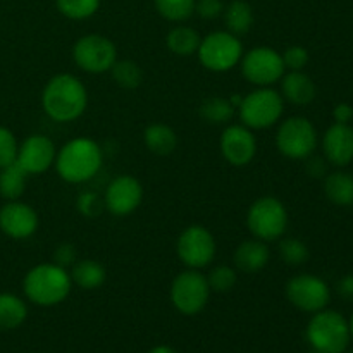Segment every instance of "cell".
I'll list each match as a JSON object with an SVG mask.
<instances>
[{
    "label": "cell",
    "mask_w": 353,
    "mask_h": 353,
    "mask_svg": "<svg viewBox=\"0 0 353 353\" xmlns=\"http://www.w3.org/2000/svg\"><path fill=\"white\" fill-rule=\"evenodd\" d=\"M69 274H71V281L83 290L100 288L107 279L105 268L93 259L76 261Z\"/></svg>",
    "instance_id": "cell-21"
},
{
    "label": "cell",
    "mask_w": 353,
    "mask_h": 353,
    "mask_svg": "<svg viewBox=\"0 0 353 353\" xmlns=\"http://www.w3.org/2000/svg\"><path fill=\"white\" fill-rule=\"evenodd\" d=\"M348 326H350V336H352V340H353V316H352L350 323H348Z\"/></svg>",
    "instance_id": "cell-43"
},
{
    "label": "cell",
    "mask_w": 353,
    "mask_h": 353,
    "mask_svg": "<svg viewBox=\"0 0 353 353\" xmlns=\"http://www.w3.org/2000/svg\"><path fill=\"white\" fill-rule=\"evenodd\" d=\"M17 148H19V145H17L12 131L0 126V169L16 162Z\"/></svg>",
    "instance_id": "cell-34"
},
{
    "label": "cell",
    "mask_w": 353,
    "mask_h": 353,
    "mask_svg": "<svg viewBox=\"0 0 353 353\" xmlns=\"http://www.w3.org/2000/svg\"><path fill=\"white\" fill-rule=\"evenodd\" d=\"M333 117H334V121H336V123L348 124L353 119V107L347 102L338 103V105L334 107V110H333Z\"/></svg>",
    "instance_id": "cell-39"
},
{
    "label": "cell",
    "mask_w": 353,
    "mask_h": 353,
    "mask_svg": "<svg viewBox=\"0 0 353 353\" xmlns=\"http://www.w3.org/2000/svg\"><path fill=\"white\" fill-rule=\"evenodd\" d=\"M285 293L293 307L310 314L326 309L331 300V290L326 281L312 274L293 276L286 283Z\"/></svg>",
    "instance_id": "cell-13"
},
{
    "label": "cell",
    "mask_w": 353,
    "mask_h": 353,
    "mask_svg": "<svg viewBox=\"0 0 353 353\" xmlns=\"http://www.w3.org/2000/svg\"><path fill=\"white\" fill-rule=\"evenodd\" d=\"M102 209L99 196L92 192H85L78 196V210L86 217H95Z\"/></svg>",
    "instance_id": "cell-38"
},
{
    "label": "cell",
    "mask_w": 353,
    "mask_h": 353,
    "mask_svg": "<svg viewBox=\"0 0 353 353\" xmlns=\"http://www.w3.org/2000/svg\"><path fill=\"white\" fill-rule=\"evenodd\" d=\"M307 340L314 350L324 353H345L350 345L348 321L336 310H319L307 326Z\"/></svg>",
    "instance_id": "cell-4"
},
{
    "label": "cell",
    "mask_w": 353,
    "mask_h": 353,
    "mask_svg": "<svg viewBox=\"0 0 353 353\" xmlns=\"http://www.w3.org/2000/svg\"><path fill=\"white\" fill-rule=\"evenodd\" d=\"M309 353H324V352H319V350H314V348H312V352H309Z\"/></svg>",
    "instance_id": "cell-44"
},
{
    "label": "cell",
    "mask_w": 353,
    "mask_h": 353,
    "mask_svg": "<svg viewBox=\"0 0 353 353\" xmlns=\"http://www.w3.org/2000/svg\"><path fill=\"white\" fill-rule=\"evenodd\" d=\"M243 45L236 34L230 31H212L202 38L196 50L200 64L212 72H226L240 64Z\"/></svg>",
    "instance_id": "cell-6"
},
{
    "label": "cell",
    "mask_w": 353,
    "mask_h": 353,
    "mask_svg": "<svg viewBox=\"0 0 353 353\" xmlns=\"http://www.w3.org/2000/svg\"><path fill=\"white\" fill-rule=\"evenodd\" d=\"M281 95L295 105H307L316 99V85L303 71H290L281 78Z\"/></svg>",
    "instance_id": "cell-20"
},
{
    "label": "cell",
    "mask_w": 353,
    "mask_h": 353,
    "mask_svg": "<svg viewBox=\"0 0 353 353\" xmlns=\"http://www.w3.org/2000/svg\"><path fill=\"white\" fill-rule=\"evenodd\" d=\"M41 105L52 121L71 123L86 110L88 92L74 74L62 72L48 79L41 93Z\"/></svg>",
    "instance_id": "cell-1"
},
{
    "label": "cell",
    "mask_w": 353,
    "mask_h": 353,
    "mask_svg": "<svg viewBox=\"0 0 353 353\" xmlns=\"http://www.w3.org/2000/svg\"><path fill=\"white\" fill-rule=\"evenodd\" d=\"M224 24H226V31L230 33L240 34L248 33L254 26V9L245 0H233L224 7Z\"/></svg>",
    "instance_id": "cell-24"
},
{
    "label": "cell",
    "mask_w": 353,
    "mask_h": 353,
    "mask_svg": "<svg viewBox=\"0 0 353 353\" xmlns=\"http://www.w3.org/2000/svg\"><path fill=\"white\" fill-rule=\"evenodd\" d=\"M269 259H271L269 247L265 245V241L257 240V238L240 243L234 252V265L247 274H255V272L262 271L268 265Z\"/></svg>",
    "instance_id": "cell-19"
},
{
    "label": "cell",
    "mask_w": 353,
    "mask_h": 353,
    "mask_svg": "<svg viewBox=\"0 0 353 353\" xmlns=\"http://www.w3.org/2000/svg\"><path fill=\"white\" fill-rule=\"evenodd\" d=\"M216 240L207 228L188 226L181 231L176 243V252L188 269H203L216 257Z\"/></svg>",
    "instance_id": "cell-12"
},
{
    "label": "cell",
    "mask_w": 353,
    "mask_h": 353,
    "mask_svg": "<svg viewBox=\"0 0 353 353\" xmlns=\"http://www.w3.org/2000/svg\"><path fill=\"white\" fill-rule=\"evenodd\" d=\"M112 79L121 86V88L133 90L138 88L143 81V71L134 61H116L110 68Z\"/></svg>",
    "instance_id": "cell-30"
},
{
    "label": "cell",
    "mask_w": 353,
    "mask_h": 353,
    "mask_svg": "<svg viewBox=\"0 0 353 353\" xmlns=\"http://www.w3.org/2000/svg\"><path fill=\"white\" fill-rule=\"evenodd\" d=\"M143 200V186L134 176L121 174L109 183L105 190V203L107 210L117 217L130 216L131 212L140 207Z\"/></svg>",
    "instance_id": "cell-14"
},
{
    "label": "cell",
    "mask_w": 353,
    "mask_h": 353,
    "mask_svg": "<svg viewBox=\"0 0 353 353\" xmlns=\"http://www.w3.org/2000/svg\"><path fill=\"white\" fill-rule=\"evenodd\" d=\"M26 303L12 293H0V330H16L26 321Z\"/></svg>",
    "instance_id": "cell-26"
},
{
    "label": "cell",
    "mask_w": 353,
    "mask_h": 353,
    "mask_svg": "<svg viewBox=\"0 0 353 353\" xmlns=\"http://www.w3.org/2000/svg\"><path fill=\"white\" fill-rule=\"evenodd\" d=\"M143 143L152 154L169 155L174 152L176 145H178V137H176V131L171 126L155 123L145 128Z\"/></svg>",
    "instance_id": "cell-22"
},
{
    "label": "cell",
    "mask_w": 353,
    "mask_h": 353,
    "mask_svg": "<svg viewBox=\"0 0 353 353\" xmlns=\"http://www.w3.org/2000/svg\"><path fill=\"white\" fill-rule=\"evenodd\" d=\"M71 288L72 281L68 269L54 262L34 265L28 271L23 281L26 299L40 307L59 305L68 299Z\"/></svg>",
    "instance_id": "cell-3"
},
{
    "label": "cell",
    "mask_w": 353,
    "mask_h": 353,
    "mask_svg": "<svg viewBox=\"0 0 353 353\" xmlns=\"http://www.w3.org/2000/svg\"><path fill=\"white\" fill-rule=\"evenodd\" d=\"M307 171H309V174L312 178H324L326 176V162L321 157L309 159V162H307Z\"/></svg>",
    "instance_id": "cell-41"
},
{
    "label": "cell",
    "mask_w": 353,
    "mask_h": 353,
    "mask_svg": "<svg viewBox=\"0 0 353 353\" xmlns=\"http://www.w3.org/2000/svg\"><path fill=\"white\" fill-rule=\"evenodd\" d=\"M350 353H353V352H350Z\"/></svg>",
    "instance_id": "cell-45"
},
{
    "label": "cell",
    "mask_w": 353,
    "mask_h": 353,
    "mask_svg": "<svg viewBox=\"0 0 353 353\" xmlns=\"http://www.w3.org/2000/svg\"><path fill=\"white\" fill-rule=\"evenodd\" d=\"M324 193L327 200L338 207L353 205V176L348 172H331L324 179Z\"/></svg>",
    "instance_id": "cell-23"
},
{
    "label": "cell",
    "mask_w": 353,
    "mask_h": 353,
    "mask_svg": "<svg viewBox=\"0 0 353 353\" xmlns=\"http://www.w3.org/2000/svg\"><path fill=\"white\" fill-rule=\"evenodd\" d=\"M285 112V99L279 92L262 86L248 95H243L238 116L243 126L250 130H268L281 119Z\"/></svg>",
    "instance_id": "cell-5"
},
{
    "label": "cell",
    "mask_w": 353,
    "mask_h": 353,
    "mask_svg": "<svg viewBox=\"0 0 353 353\" xmlns=\"http://www.w3.org/2000/svg\"><path fill=\"white\" fill-rule=\"evenodd\" d=\"M240 65L245 79H248L252 85H257L259 88L281 81L286 72L281 54L271 47L252 48L243 54Z\"/></svg>",
    "instance_id": "cell-11"
},
{
    "label": "cell",
    "mask_w": 353,
    "mask_h": 353,
    "mask_svg": "<svg viewBox=\"0 0 353 353\" xmlns=\"http://www.w3.org/2000/svg\"><path fill=\"white\" fill-rule=\"evenodd\" d=\"M283 64L290 71H303L307 64H309V52L305 47H300V45H292V47L286 48L281 54Z\"/></svg>",
    "instance_id": "cell-35"
},
{
    "label": "cell",
    "mask_w": 353,
    "mask_h": 353,
    "mask_svg": "<svg viewBox=\"0 0 353 353\" xmlns=\"http://www.w3.org/2000/svg\"><path fill=\"white\" fill-rule=\"evenodd\" d=\"M247 226L257 240L265 243L278 240L288 226L286 207L276 196H261L248 209Z\"/></svg>",
    "instance_id": "cell-7"
},
{
    "label": "cell",
    "mask_w": 353,
    "mask_h": 353,
    "mask_svg": "<svg viewBox=\"0 0 353 353\" xmlns=\"http://www.w3.org/2000/svg\"><path fill=\"white\" fill-rule=\"evenodd\" d=\"M0 230L14 240H26L38 230V214L28 203L9 200L0 209Z\"/></svg>",
    "instance_id": "cell-17"
},
{
    "label": "cell",
    "mask_w": 353,
    "mask_h": 353,
    "mask_svg": "<svg viewBox=\"0 0 353 353\" xmlns=\"http://www.w3.org/2000/svg\"><path fill=\"white\" fill-rule=\"evenodd\" d=\"M200 117L209 124H226L234 114V107L231 105L230 99L223 97H209L202 102L199 109Z\"/></svg>",
    "instance_id": "cell-28"
},
{
    "label": "cell",
    "mask_w": 353,
    "mask_h": 353,
    "mask_svg": "<svg viewBox=\"0 0 353 353\" xmlns=\"http://www.w3.org/2000/svg\"><path fill=\"white\" fill-rule=\"evenodd\" d=\"M103 162L102 148L92 138H74L69 140L55 155V171L71 185H81L90 181L100 171Z\"/></svg>",
    "instance_id": "cell-2"
},
{
    "label": "cell",
    "mask_w": 353,
    "mask_h": 353,
    "mask_svg": "<svg viewBox=\"0 0 353 353\" xmlns=\"http://www.w3.org/2000/svg\"><path fill=\"white\" fill-rule=\"evenodd\" d=\"M155 9L164 19L183 23L195 14V0H154Z\"/></svg>",
    "instance_id": "cell-29"
},
{
    "label": "cell",
    "mask_w": 353,
    "mask_h": 353,
    "mask_svg": "<svg viewBox=\"0 0 353 353\" xmlns=\"http://www.w3.org/2000/svg\"><path fill=\"white\" fill-rule=\"evenodd\" d=\"M276 147L281 155L293 161L309 159L317 147L316 128L307 117H288L276 131Z\"/></svg>",
    "instance_id": "cell-8"
},
{
    "label": "cell",
    "mask_w": 353,
    "mask_h": 353,
    "mask_svg": "<svg viewBox=\"0 0 353 353\" xmlns=\"http://www.w3.org/2000/svg\"><path fill=\"white\" fill-rule=\"evenodd\" d=\"M59 12L72 21H83L97 14L100 0H55Z\"/></svg>",
    "instance_id": "cell-31"
},
{
    "label": "cell",
    "mask_w": 353,
    "mask_h": 353,
    "mask_svg": "<svg viewBox=\"0 0 353 353\" xmlns=\"http://www.w3.org/2000/svg\"><path fill=\"white\" fill-rule=\"evenodd\" d=\"M236 272L230 265H217L207 276V283L210 286V292L226 293L234 288L236 285Z\"/></svg>",
    "instance_id": "cell-33"
},
{
    "label": "cell",
    "mask_w": 353,
    "mask_h": 353,
    "mask_svg": "<svg viewBox=\"0 0 353 353\" xmlns=\"http://www.w3.org/2000/svg\"><path fill=\"white\" fill-rule=\"evenodd\" d=\"M72 59L81 71L90 74H102L110 71L117 61L116 45L103 34H85L72 47Z\"/></svg>",
    "instance_id": "cell-10"
},
{
    "label": "cell",
    "mask_w": 353,
    "mask_h": 353,
    "mask_svg": "<svg viewBox=\"0 0 353 353\" xmlns=\"http://www.w3.org/2000/svg\"><path fill=\"white\" fill-rule=\"evenodd\" d=\"M55 150L54 141L43 134H31L17 148L16 162L28 174H41L54 165Z\"/></svg>",
    "instance_id": "cell-16"
},
{
    "label": "cell",
    "mask_w": 353,
    "mask_h": 353,
    "mask_svg": "<svg viewBox=\"0 0 353 353\" xmlns=\"http://www.w3.org/2000/svg\"><path fill=\"white\" fill-rule=\"evenodd\" d=\"M150 353H176V350H172V348L168 347V345H159V347L152 348Z\"/></svg>",
    "instance_id": "cell-42"
},
{
    "label": "cell",
    "mask_w": 353,
    "mask_h": 353,
    "mask_svg": "<svg viewBox=\"0 0 353 353\" xmlns=\"http://www.w3.org/2000/svg\"><path fill=\"white\" fill-rule=\"evenodd\" d=\"M338 295L343 300H348V302H353V274H347L338 281L336 285Z\"/></svg>",
    "instance_id": "cell-40"
},
{
    "label": "cell",
    "mask_w": 353,
    "mask_h": 353,
    "mask_svg": "<svg viewBox=\"0 0 353 353\" xmlns=\"http://www.w3.org/2000/svg\"><path fill=\"white\" fill-rule=\"evenodd\" d=\"M76 261H78V252H76L74 245L61 243L57 248H55L54 264L68 269V268H72V264H74Z\"/></svg>",
    "instance_id": "cell-37"
},
{
    "label": "cell",
    "mask_w": 353,
    "mask_h": 353,
    "mask_svg": "<svg viewBox=\"0 0 353 353\" xmlns=\"http://www.w3.org/2000/svg\"><path fill=\"white\" fill-rule=\"evenodd\" d=\"M202 37L190 26H176L168 33L165 43L172 54L179 57H188V55L196 54L200 47Z\"/></svg>",
    "instance_id": "cell-25"
},
{
    "label": "cell",
    "mask_w": 353,
    "mask_h": 353,
    "mask_svg": "<svg viewBox=\"0 0 353 353\" xmlns=\"http://www.w3.org/2000/svg\"><path fill=\"white\" fill-rule=\"evenodd\" d=\"M279 257L288 265H302L309 261V247L299 238H286L279 243Z\"/></svg>",
    "instance_id": "cell-32"
},
{
    "label": "cell",
    "mask_w": 353,
    "mask_h": 353,
    "mask_svg": "<svg viewBox=\"0 0 353 353\" xmlns=\"http://www.w3.org/2000/svg\"><path fill=\"white\" fill-rule=\"evenodd\" d=\"M221 154L234 168H243L254 161L257 154V140L250 128L231 124L221 134Z\"/></svg>",
    "instance_id": "cell-15"
},
{
    "label": "cell",
    "mask_w": 353,
    "mask_h": 353,
    "mask_svg": "<svg viewBox=\"0 0 353 353\" xmlns=\"http://www.w3.org/2000/svg\"><path fill=\"white\" fill-rule=\"evenodd\" d=\"M169 296L178 312L196 316L209 302L210 286L207 283V276H203L199 269H186L179 272L172 279Z\"/></svg>",
    "instance_id": "cell-9"
},
{
    "label": "cell",
    "mask_w": 353,
    "mask_h": 353,
    "mask_svg": "<svg viewBox=\"0 0 353 353\" xmlns=\"http://www.w3.org/2000/svg\"><path fill=\"white\" fill-rule=\"evenodd\" d=\"M223 12V0H195V14H199L202 19H216Z\"/></svg>",
    "instance_id": "cell-36"
},
{
    "label": "cell",
    "mask_w": 353,
    "mask_h": 353,
    "mask_svg": "<svg viewBox=\"0 0 353 353\" xmlns=\"http://www.w3.org/2000/svg\"><path fill=\"white\" fill-rule=\"evenodd\" d=\"M323 150L327 162L348 165L353 161V128L350 124L334 123L323 137Z\"/></svg>",
    "instance_id": "cell-18"
},
{
    "label": "cell",
    "mask_w": 353,
    "mask_h": 353,
    "mask_svg": "<svg viewBox=\"0 0 353 353\" xmlns=\"http://www.w3.org/2000/svg\"><path fill=\"white\" fill-rule=\"evenodd\" d=\"M28 172L17 162L0 169V195L7 200H17L26 188Z\"/></svg>",
    "instance_id": "cell-27"
}]
</instances>
